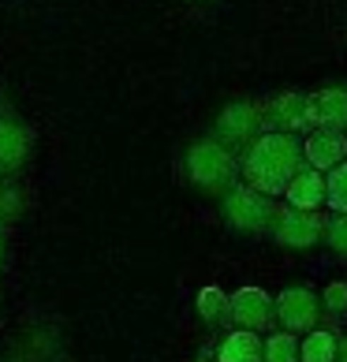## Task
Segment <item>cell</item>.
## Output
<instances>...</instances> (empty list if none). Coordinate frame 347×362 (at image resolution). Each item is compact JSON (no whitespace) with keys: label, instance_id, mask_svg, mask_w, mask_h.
Returning a JSON list of instances; mask_svg holds the SVG:
<instances>
[{"label":"cell","instance_id":"15","mask_svg":"<svg viewBox=\"0 0 347 362\" xmlns=\"http://www.w3.org/2000/svg\"><path fill=\"white\" fill-rule=\"evenodd\" d=\"M198 317L206 325H220L232 317V295H224L220 288H202L198 291Z\"/></svg>","mask_w":347,"mask_h":362},{"label":"cell","instance_id":"7","mask_svg":"<svg viewBox=\"0 0 347 362\" xmlns=\"http://www.w3.org/2000/svg\"><path fill=\"white\" fill-rule=\"evenodd\" d=\"M317 310H322V299L310 291V288H284L276 295V321L284 325L288 332H302V329H314L317 325Z\"/></svg>","mask_w":347,"mask_h":362},{"label":"cell","instance_id":"19","mask_svg":"<svg viewBox=\"0 0 347 362\" xmlns=\"http://www.w3.org/2000/svg\"><path fill=\"white\" fill-rule=\"evenodd\" d=\"M322 306L329 314H347V284L343 280H332V284L322 291Z\"/></svg>","mask_w":347,"mask_h":362},{"label":"cell","instance_id":"12","mask_svg":"<svg viewBox=\"0 0 347 362\" xmlns=\"http://www.w3.org/2000/svg\"><path fill=\"white\" fill-rule=\"evenodd\" d=\"M261 355H265V340L254 329H235L217 347V362H261Z\"/></svg>","mask_w":347,"mask_h":362},{"label":"cell","instance_id":"4","mask_svg":"<svg viewBox=\"0 0 347 362\" xmlns=\"http://www.w3.org/2000/svg\"><path fill=\"white\" fill-rule=\"evenodd\" d=\"M273 239L288 250H310L317 239H325V221L317 209H276L273 217Z\"/></svg>","mask_w":347,"mask_h":362},{"label":"cell","instance_id":"6","mask_svg":"<svg viewBox=\"0 0 347 362\" xmlns=\"http://www.w3.org/2000/svg\"><path fill=\"white\" fill-rule=\"evenodd\" d=\"M261 119L269 131H291V135H299V131H306L314 124V112H310V98L306 93H280V98H273L269 105L261 109Z\"/></svg>","mask_w":347,"mask_h":362},{"label":"cell","instance_id":"9","mask_svg":"<svg viewBox=\"0 0 347 362\" xmlns=\"http://www.w3.org/2000/svg\"><path fill=\"white\" fill-rule=\"evenodd\" d=\"M302 153H306V165L310 168L329 172L347 157V139H343V131L314 127V135H306V142H302Z\"/></svg>","mask_w":347,"mask_h":362},{"label":"cell","instance_id":"14","mask_svg":"<svg viewBox=\"0 0 347 362\" xmlns=\"http://www.w3.org/2000/svg\"><path fill=\"white\" fill-rule=\"evenodd\" d=\"M302 362H340V340L329 329H310L302 340Z\"/></svg>","mask_w":347,"mask_h":362},{"label":"cell","instance_id":"3","mask_svg":"<svg viewBox=\"0 0 347 362\" xmlns=\"http://www.w3.org/2000/svg\"><path fill=\"white\" fill-rule=\"evenodd\" d=\"M220 217L228 228H235V232L243 235H258L265 232V228H273V217H276V206L269 202V194L258 191V187H228L224 191V202H220Z\"/></svg>","mask_w":347,"mask_h":362},{"label":"cell","instance_id":"2","mask_svg":"<svg viewBox=\"0 0 347 362\" xmlns=\"http://www.w3.org/2000/svg\"><path fill=\"white\" fill-rule=\"evenodd\" d=\"M183 168H187L191 187H198L202 194H224L228 187H235V172H239L232 146L220 139H198L187 150Z\"/></svg>","mask_w":347,"mask_h":362},{"label":"cell","instance_id":"10","mask_svg":"<svg viewBox=\"0 0 347 362\" xmlns=\"http://www.w3.org/2000/svg\"><path fill=\"white\" fill-rule=\"evenodd\" d=\"M30 131L19 119H0V172H16L30 157Z\"/></svg>","mask_w":347,"mask_h":362},{"label":"cell","instance_id":"16","mask_svg":"<svg viewBox=\"0 0 347 362\" xmlns=\"http://www.w3.org/2000/svg\"><path fill=\"white\" fill-rule=\"evenodd\" d=\"M261 362H302V340L295 332H273L269 340H265V355Z\"/></svg>","mask_w":347,"mask_h":362},{"label":"cell","instance_id":"18","mask_svg":"<svg viewBox=\"0 0 347 362\" xmlns=\"http://www.w3.org/2000/svg\"><path fill=\"white\" fill-rule=\"evenodd\" d=\"M325 243L340 254V258H347V213H336V217L325 221Z\"/></svg>","mask_w":347,"mask_h":362},{"label":"cell","instance_id":"20","mask_svg":"<svg viewBox=\"0 0 347 362\" xmlns=\"http://www.w3.org/2000/svg\"><path fill=\"white\" fill-rule=\"evenodd\" d=\"M0 217H4V221L19 217V198L11 194V191H0Z\"/></svg>","mask_w":347,"mask_h":362},{"label":"cell","instance_id":"23","mask_svg":"<svg viewBox=\"0 0 347 362\" xmlns=\"http://www.w3.org/2000/svg\"><path fill=\"white\" fill-rule=\"evenodd\" d=\"M191 362H213V358H191Z\"/></svg>","mask_w":347,"mask_h":362},{"label":"cell","instance_id":"22","mask_svg":"<svg viewBox=\"0 0 347 362\" xmlns=\"http://www.w3.org/2000/svg\"><path fill=\"white\" fill-rule=\"evenodd\" d=\"M0 258H4V235H0Z\"/></svg>","mask_w":347,"mask_h":362},{"label":"cell","instance_id":"5","mask_svg":"<svg viewBox=\"0 0 347 362\" xmlns=\"http://www.w3.org/2000/svg\"><path fill=\"white\" fill-rule=\"evenodd\" d=\"M265 124L261 119V105L254 101H232L228 109H220L217 116V139L228 146H250L258 139V127Z\"/></svg>","mask_w":347,"mask_h":362},{"label":"cell","instance_id":"11","mask_svg":"<svg viewBox=\"0 0 347 362\" xmlns=\"http://www.w3.org/2000/svg\"><path fill=\"white\" fill-rule=\"evenodd\" d=\"M310 112H314V127H332V131H347V90L332 86L310 98Z\"/></svg>","mask_w":347,"mask_h":362},{"label":"cell","instance_id":"1","mask_svg":"<svg viewBox=\"0 0 347 362\" xmlns=\"http://www.w3.org/2000/svg\"><path fill=\"white\" fill-rule=\"evenodd\" d=\"M302 168H306V153L299 135H291V131H265L247 146V157H243V180L269 198L284 194L288 183Z\"/></svg>","mask_w":347,"mask_h":362},{"label":"cell","instance_id":"8","mask_svg":"<svg viewBox=\"0 0 347 362\" xmlns=\"http://www.w3.org/2000/svg\"><path fill=\"white\" fill-rule=\"evenodd\" d=\"M232 321L243 329H269L276 321V299L261 288H239L232 295Z\"/></svg>","mask_w":347,"mask_h":362},{"label":"cell","instance_id":"17","mask_svg":"<svg viewBox=\"0 0 347 362\" xmlns=\"http://www.w3.org/2000/svg\"><path fill=\"white\" fill-rule=\"evenodd\" d=\"M325 206L336 213H347V157L336 168H329V176H325Z\"/></svg>","mask_w":347,"mask_h":362},{"label":"cell","instance_id":"21","mask_svg":"<svg viewBox=\"0 0 347 362\" xmlns=\"http://www.w3.org/2000/svg\"><path fill=\"white\" fill-rule=\"evenodd\" d=\"M340 362H347V337L340 340Z\"/></svg>","mask_w":347,"mask_h":362},{"label":"cell","instance_id":"13","mask_svg":"<svg viewBox=\"0 0 347 362\" xmlns=\"http://www.w3.org/2000/svg\"><path fill=\"white\" fill-rule=\"evenodd\" d=\"M288 206H299V209H322L325 206V172L317 168H302L295 180L288 183Z\"/></svg>","mask_w":347,"mask_h":362}]
</instances>
